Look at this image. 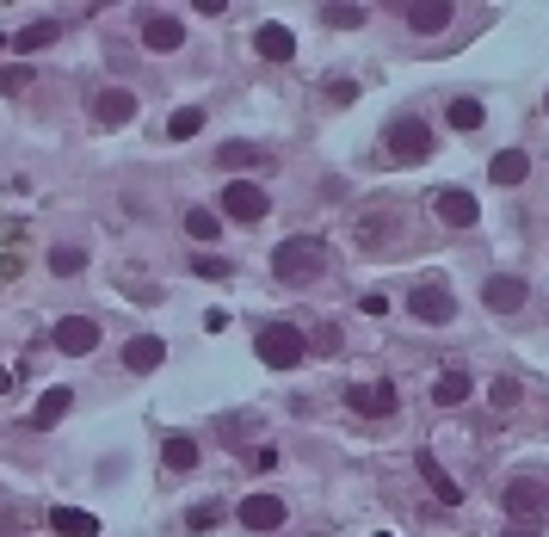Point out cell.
I'll return each instance as SVG.
<instances>
[{"mask_svg":"<svg viewBox=\"0 0 549 537\" xmlns=\"http://www.w3.org/2000/svg\"><path fill=\"white\" fill-rule=\"evenodd\" d=\"M488 402H494V414H506V408H519V383H512V377H500V383L488 389Z\"/></svg>","mask_w":549,"mask_h":537,"instance_id":"obj_29","label":"cell"},{"mask_svg":"<svg viewBox=\"0 0 549 537\" xmlns=\"http://www.w3.org/2000/svg\"><path fill=\"white\" fill-rule=\"evenodd\" d=\"M500 507L512 513V525H537V519H549V488L543 482H506L500 488Z\"/></svg>","mask_w":549,"mask_h":537,"instance_id":"obj_3","label":"cell"},{"mask_svg":"<svg viewBox=\"0 0 549 537\" xmlns=\"http://www.w3.org/2000/svg\"><path fill=\"white\" fill-rule=\"evenodd\" d=\"M161 457H167V470H192V463H198V445H192V439H167Z\"/></svg>","mask_w":549,"mask_h":537,"instance_id":"obj_26","label":"cell"},{"mask_svg":"<svg viewBox=\"0 0 549 537\" xmlns=\"http://www.w3.org/2000/svg\"><path fill=\"white\" fill-rule=\"evenodd\" d=\"M525 173H531L525 149H500V155L488 161V179H494V186H525Z\"/></svg>","mask_w":549,"mask_h":537,"instance_id":"obj_18","label":"cell"},{"mask_svg":"<svg viewBox=\"0 0 549 537\" xmlns=\"http://www.w3.org/2000/svg\"><path fill=\"white\" fill-rule=\"evenodd\" d=\"M500 537H537V531H531V525H512V531H500Z\"/></svg>","mask_w":549,"mask_h":537,"instance_id":"obj_36","label":"cell"},{"mask_svg":"<svg viewBox=\"0 0 549 537\" xmlns=\"http://www.w3.org/2000/svg\"><path fill=\"white\" fill-rule=\"evenodd\" d=\"M272 149L266 142H223V167H266Z\"/></svg>","mask_w":549,"mask_h":537,"instance_id":"obj_22","label":"cell"},{"mask_svg":"<svg viewBox=\"0 0 549 537\" xmlns=\"http://www.w3.org/2000/svg\"><path fill=\"white\" fill-rule=\"evenodd\" d=\"M469 389H475L469 371H445V377L432 383V402H438V408H463V402H469Z\"/></svg>","mask_w":549,"mask_h":537,"instance_id":"obj_19","label":"cell"},{"mask_svg":"<svg viewBox=\"0 0 549 537\" xmlns=\"http://www.w3.org/2000/svg\"><path fill=\"white\" fill-rule=\"evenodd\" d=\"M56 38H62V25H50V19H44V25H25V31H13L7 44H13L19 56H31V50H44V44H56Z\"/></svg>","mask_w":549,"mask_h":537,"instance_id":"obj_21","label":"cell"},{"mask_svg":"<svg viewBox=\"0 0 549 537\" xmlns=\"http://www.w3.org/2000/svg\"><path fill=\"white\" fill-rule=\"evenodd\" d=\"M198 130H204V112H198V105H186V112L167 118V136H173V142H186V136H198Z\"/></svg>","mask_w":549,"mask_h":537,"instance_id":"obj_24","label":"cell"},{"mask_svg":"<svg viewBox=\"0 0 549 537\" xmlns=\"http://www.w3.org/2000/svg\"><path fill=\"white\" fill-rule=\"evenodd\" d=\"M241 525L247 531H278L284 525V500L278 494H247L241 500Z\"/></svg>","mask_w":549,"mask_h":537,"instance_id":"obj_11","label":"cell"},{"mask_svg":"<svg viewBox=\"0 0 549 537\" xmlns=\"http://www.w3.org/2000/svg\"><path fill=\"white\" fill-rule=\"evenodd\" d=\"M223 210L235 223H260L272 210V198H266V186H223Z\"/></svg>","mask_w":549,"mask_h":537,"instance_id":"obj_8","label":"cell"},{"mask_svg":"<svg viewBox=\"0 0 549 537\" xmlns=\"http://www.w3.org/2000/svg\"><path fill=\"white\" fill-rule=\"evenodd\" d=\"M451 19H457V13L445 7V0H426V7H408V25H414V31H445Z\"/></svg>","mask_w":549,"mask_h":537,"instance_id":"obj_23","label":"cell"},{"mask_svg":"<svg viewBox=\"0 0 549 537\" xmlns=\"http://www.w3.org/2000/svg\"><path fill=\"white\" fill-rule=\"evenodd\" d=\"M50 531H62V537H99V519L93 513H75V507H56L50 513Z\"/></svg>","mask_w":549,"mask_h":537,"instance_id":"obj_20","label":"cell"},{"mask_svg":"<svg viewBox=\"0 0 549 537\" xmlns=\"http://www.w3.org/2000/svg\"><path fill=\"white\" fill-rule=\"evenodd\" d=\"M420 476H426V488H432L438 500H445V507H457V500H463V488L451 482V470H445V463H438L432 451H420Z\"/></svg>","mask_w":549,"mask_h":537,"instance_id":"obj_17","label":"cell"},{"mask_svg":"<svg viewBox=\"0 0 549 537\" xmlns=\"http://www.w3.org/2000/svg\"><path fill=\"white\" fill-rule=\"evenodd\" d=\"M93 118H99V124H130V118H136V93H130V87H105V93L93 99Z\"/></svg>","mask_w":549,"mask_h":537,"instance_id":"obj_13","label":"cell"},{"mask_svg":"<svg viewBox=\"0 0 549 537\" xmlns=\"http://www.w3.org/2000/svg\"><path fill=\"white\" fill-rule=\"evenodd\" d=\"M321 266H327L321 235H290V241L272 247V278L278 284H309V278H321Z\"/></svg>","mask_w":549,"mask_h":537,"instance_id":"obj_1","label":"cell"},{"mask_svg":"<svg viewBox=\"0 0 549 537\" xmlns=\"http://www.w3.org/2000/svg\"><path fill=\"white\" fill-rule=\"evenodd\" d=\"M253 50H260L266 62H290V56H297V38H290L284 25H260V31H253Z\"/></svg>","mask_w":549,"mask_h":537,"instance_id":"obj_15","label":"cell"},{"mask_svg":"<svg viewBox=\"0 0 549 537\" xmlns=\"http://www.w3.org/2000/svg\"><path fill=\"white\" fill-rule=\"evenodd\" d=\"M321 19L334 25V31H358L364 25V7H346V0H340V7H321Z\"/></svg>","mask_w":549,"mask_h":537,"instance_id":"obj_27","label":"cell"},{"mask_svg":"<svg viewBox=\"0 0 549 537\" xmlns=\"http://www.w3.org/2000/svg\"><path fill=\"white\" fill-rule=\"evenodd\" d=\"M56 346H62L68 358H87V352L99 346V321H87V315H62V321H56Z\"/></svg>","mask_w":549,"mask_h":537,"instance_id":"obj_6","label":"cell"},{"mask_svg":"<svg viewBox=\"0 0 549 537\" xmlns=\"http://www.w3.org/2000/svg\"><path fill=\"white\" fill-rule=\"evenodd\" d=\"M75 408V389H44L38 396V408H31V433H50V426Z\"/></svg>","mask_w":549,"mask_h":537,"instance_id":"obj_14","label":"cell"},{"mask_svg":"<svg viewBox=\"0 0 549 537\" xmlns=\"http://www.w3.org/2000/svg\"><path fill=\"white\" fill-rule=\"evenodd\" d=\"M25 87H31V68H25V62L0 68V93H7V99H13V93H25Z\"/></svg>","mask_w":549,"mask_h":537,"instance_id":"obj_30","label":"cell"},{"mask_svg":"<svg viewBox=\"0 0 549 537\" xmlns=\"http://www.w3.org/2000/svg\"><path fill=\"white\" fill-rule=\"evenodd\" d=\"M346 402H352L358 414H371V420H389L401 396H395V383H352V389H346Z\"/></svg>","mask_w":549,"mask_h":537,"instance_id":"obj_7","label":"cell"},{"mask_svg":"<svg viewBox=\"0 0 549 537\" xmlns=\"http://www.w3.org/2000/svg\"><path fill=\"white\" fill-rule=\"evenodd\" d=\"M451 124L457 130H482V105L475 99H451Z\"/></svg>","mask_w":549,"mask_h":537,"instance_id":"obj_28","label":"cell"},{"mask_svg":"<svg viewBox=\"0 0 549 537\" xmlns=\"http://www.w3.org/2000/svg\"><path fill=\"white\" fill-rule=\"evenodd\" d=\"M161 358H167V340H161V334H136V340L124 346V365H130V371H155Z\"/></svg>","mask_w":549,"mask_h":537,"instance_id":"obj_16","label":"cell"},{"mask_svg":"<svg viewBox=\"0 0 549 537\" xmlns=\"http://www.w3.org/2000/svg\"><path fill=\"white\" fill-rule=\"evenodd\" d=\"M383 149H389V161H426V155H432L426 118H395V124L383 130Z\"/></svg>","mask_w":549,"mask_h":537,"instance_id":"obj_2","label":"cell"},{"mask_svg":"<svg viewBox=\"0 0 549 537\" xmlns=\"http://www.w3.org/2000/svg\"><path fill=\"white\" fill-rule=\"evenodd\" d=\"M198 278H229V260H216V254H204V260H198Z\"/></svg>","mask_w":549,"mask_h":537,"instance_id":"obj_33","label":"cell"},{"mask_svg":"<svg viewBox=\"0 0 549 537\" xmlns=\"http://www.w3.org/2000/svg\"><path fill=\"white\" fill-rule=\"evenodd\" d=\"M475 217H482V204H475L469 192H438V223H445V229H475Z\"/></svg>","mask_w":549,"mask_h":537,"instance_id":"obj_12","label":"cell"},{"mask_svg":"<svg viewBox=\"0 0 549 537\" xmlns=\"http://www.w3.org/2000/svg\"><path fill=\"white\" fill-rule=\"evenodd\" d=\"M358 247H364V254L383 247V217H364V223H358Z\"/></svg>","mask_w":549,"mask_h":537,"instance_id":"obj_32","label":"cell"},{"mask_svg":"<svg viewBox=\"0 0 549 537\" xmlns=\"http://www.w3.org/2000/svg\"><path fill=\"white\" fill-rule=\"evenodd\" d=\"M315 346H321V352H340V328H334V321H327V328L315 334Z\"/></svg>","mask_w":549,"mask_h":537,"instance_id":"obj_35","label":"cell"},{"mask_svg":"<svg viewBox=\"0 0 549 537\" xmlns=\"http://www.w3.org/2000/svg\"><path fill=\"white\" fill-rule=\"evenodd\" d=\"M186 235H192V241H216V235H223L216 210H186Z\"/></svg>","mask_w":549,"mask_h":537,"instance_id":"obj_25","label":"cell"},{"mask_svg":"<svg viewBox=\"0 0 549 537\" xmlns=\"http://www.w3.org/2000/svg\"><path fill=\"white\" fill-rule=\"evenodd\" d=\"M142 44H149V50H179V44H186V25H179L173 13H142Z\"/></svg>","mask_w":549,"mask_h":537,"instance_id":"obj_9","label":"cell"},{"mask_svg":"<svg viewBox=\"0 0 549 537\" xmlns=\"http://www.w3.org/2000/svg\"><path fill=\"white\" fill-rule=\"evenodd\" d=\"M216 519H223V507H192V531H210Z\"/></svg>","mask_w":549,"mask_h":537,"instance_id":"obj_34","label":"cell"},{"mask_svg":"<svg viewBox=\"0 0 549 537\" xmlns=\"http://www.w3.org/2000/svg\"><path fill=\"white\" fill-rule=\"evenodd\" d=\"M81 266H87L81 247H56V254H50V272H62V278H68V272H81Z\"/></svg>","mask_w":549,"mask_h":537,"instance_id":"obj_31","label":"cell"},{"mask_svg":"<svg viewBox=\"0 0 549 537\" xmlns=\"http://www.w3.org/2000/svg\"><path fill=\"white\" fill-rule=\"evenodd\" d=\"M408 309H414V321H432V328H445V321L457 315V297H451V291H445L438 278H426V284H414Z\"/></svg>","mask_w":549,"mask_h":537,"instance_id":"obj_5","label":"cell"},{"mask_svg":"<svg viewBox=\"0 0 549 537\" xmlns=\"http://www.w3.org/2000/svg\"><path fill=\"white\" fill-rule=\"evenodd\" d=\"M303 352H309V340L290 328V321H272V328L260 334V358L272 371H290V365H303Z\"/></svg>","mask_w":549,"mask_h":537,"instance_id":"obj_4","label":"cell"},{"mask_svg":"<svg viewBox=\"0 0 549 537\" xmlns=\"http://www.w3.org/2000/svg\"><path fill=\"white\" fill-rule=\"evenodd\" d=\"M525 297H531V291H525V284H519V278H506V272L482 284V303H488L494 315H519V309H525Z\"/></svg>","mask_w":549,"mask_h":537,"instance_id":"obj_10","label":"cell"}]
</instances>
